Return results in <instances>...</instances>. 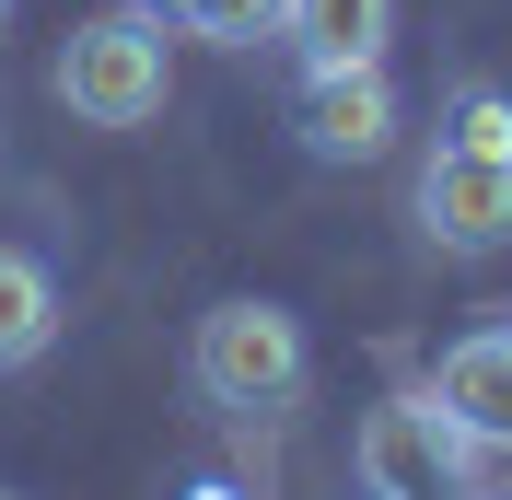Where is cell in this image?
I'll return each instance as SVG.
<instances>
[{
  "mask_svg": "<svg viewBox=\"0 0 512 500\" xmlns=\"http://www.w3.org/2000/svg\"><path fill=\"white\" fill-rule=\"evenodd\" d=\"M350 466H361V500H466V489H478V466H489V442L466 431L431 384H419V396L361 407Z\"/></svg>",
  "mask_w": 512,
  "mask_h": 500,
  "instance_id": "6da1fadb",
  "label": "cell"
},
{
  "mask_svg": "<svg viewBox=\"0 0 512 500\" xmlns=\"http://www.w3.org/2000/svg\"><path fill=\"white\" fill-rule=\"evenodd\" d=\"M175 35L152 24V12H94V24H70V47H59V105L82 128H152L163 117V94H175V59H163Z\"/></svg>",
  "mask_w": 512,
  "mask_h": 500,
  "instance_id": "7a4b0ae2",
  "label": "cell"
},
{
  "mask_svg": "<svg viewBox=\"0 0 512 500\" xmlns=\"http://www.w3.org/2000/svg\"><path fill=\"white\" fill-rule=\"evenodd\" d=\"M187 373H198V396H210V407H291V396H303V373H315V349H303V314H291V303L233 291V303L198 314Z\"/></svg>",
  "mask_w": 512,
  "mask_h": 500,
  "instance_id": "3957f363",
  "label": "cell"
},
{
  "mask_svg": "<svg viewBox=\"0 0 512 500\" xmlns=\"http://www.w3.org/2000/svg\"><path fill=\"white\" fill-rule=\"evenodd\" d=\"M419 233L443 256H501L512 245V152L431 140V163H419Z\"/></svg>",
  "mask_w": 512,
  "mask_h": 500,
  "instance_id": "277c9868",
  "label": "cell"
},
{
  "mask_svg": "<svg viewBox=\"0 0 512 500\" xmlns=\"http://www.w3.org/2000/svg\"><path fill=\"white\" fill-rule=\"evenodd\" d=\"M280 47H291L303 82L384 70V47H396V0H280Z\"/></svg>",
  "mask_w": 512,
  "mask_h": 500,
  "instance_id": "5b68a950",
  "label": "cell"
},
{
  "mask_svg": "<svg viewBox=\"0 0 512 500\" xmlns=\"http://www.w3.org/2000/svg\"><path fill=\"white\" fill-rule=\"evenodd\" d=\"M384 140H396V82H384V70L303 82V152L315 163H373Z\"/></svg>",
  "mask_w": 512,
  "mask_h": 500,
  "instance_id": "8992f818",
  "label": "cell"
},
{
  "mask_svg": "<svg viewBox=\"0 0 512 500\" xmlns=\"http://www.w3.org/2000/svg\"><path fill=\"white\" fill-rule=\"evenodd\" d=\"M431 396H443L454 419H466V431L489 442V454H512V326H466V338L443 349Z\"/></svg>",
  "mask_w": 512,
  "mask_h": 500,
  "instance_id": "52a82bcc",
  "label": "cell"
},
{
  "mask_svg": "<svg viewBox=\"0 0 512 500\" xmlns=\"http://www.w3.org/2000/svg\"><path fill=\"white\" fill-rule=\"evenodd\" d=\"M47 338H59V280H47V256L0 245V373L47 361Z\"/></svg>",
  "mask_w": 512,
  "mask_h": 500,
  "instance_id": "ba28073f",
  "label": "cell"
},
{
  "mask_svg": "<svg viewBox=\"0 0 512 500\" xmlns=\"http://www.w3.org/2000/svg\"><path fill=\"white\" fill-rule=\"evenodd\" d=\"M128 12H152L163 35H198V47H256V35H280V0H128Z\"/></svg>",
  "mask_w": 512,
  "mask_h": 500,
  "instance_id": "9c48e42d",
  "label": "cell"
},
{
  "mask_svg": "<svg viewBox=\"0 0 512 500\" xmlns=\"http://www.w3.org/2000/svg\"><path fill=\"white\" fill-rule=\"evenodd\" d=\"M443 140L454 152H512V94L501 82H466V94L443 105Z\"/></svg>",
  "mask_w": 512,
  "mask_h": 500,
  "instance_id": "30bf717a",
  "label": "cell"
},
{
  "mask_svg": "<svg viewBox=\"0 0 512 500\" xmlns=\"http://www.w3.org/2000/svg\"><path fill=\"white\" fill-rule=\"evenodd\" d=\"M187 500H256V489H222V477H210V489H187Z\"/></svg>",
  "mask_w": 512,
  "mask_h": 500,
  "instance_id": "8fae6325",
  "label": "cell"
},
{
  "mask_svg": "<svg viewBox=\"0 0 512 500\" xmlns=\"http://www.w3.org/2000/svg\"><path fill=\"white\" fill-rule=\"evenodd\" d=\"M0 24H12V0H0Z\"/></svg>",
  "mask_w": 512,
  "mask_h": 500,
  "instance_id": "7c38bea8",
  "label": "cell"
},
{
  "mask_svg": "<svg viewBox=\"0 0 512 500\" xmlns=\"http://www.w3.org/2000/svg\"><path fill=\"white\" fill-rule=\"evenodd\" d=\"M0 500H12V489H0Z\"/></svg>",
  "mask_w": 512,
  "mask_h": 500,
  "instance_id": "4fadbf2b",
  "label": "cell"
},
{
  "mask_svg": "<svg viewBox=\"0 0 512 500\" xmlns=\"http://www.w3.org/2000/svg\"><path fill=\"white\" fill-rule=\"evenodd\" d=\"M466 500H478V489H466Z\"/></svg>",
  "mask_w": 512,
  "mask_h": 500,
  "instance_id": "5bb4252c",
  "label": "cell"
}]
</instances>
